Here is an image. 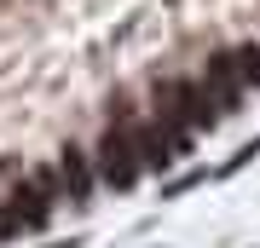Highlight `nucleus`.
I'll return each mask as SVG.
<instances>
[{
  "mask_svg": "<svg viewBox=\"0 0 260 248\" xmlns=\"http://www.w3.org/2000/svg\"><path fill=\"white\" fill-rule=\"evenodd\" d=\"M156 116L174 121V127H185V133H197L208 121H220L225 110L208 98L203 81H156Z\"/></svg>",
  "mask_w": 260,
  "mask_h": 248,
  "instance_id": "1",
  "label": "nucleus"
},
{
  "mask_svg": "<svg viewBox=\"0 0 260 248\" xmlns=\"http://www.w3.org/2000/svg\"><path fill=\"white\" fill-rule=\"evenodd\" d=\"M203 87H208V98L220 104V110H237V98H243V75H237V64H232V52L208 58V69H203Z\"/></svg>",
  "mask_w": 260,
  "mask_h": 248,
  "instance_id": "4",
  "label": "nucleus"
},
{
  "mask_svg": "<svg viewBox=\"0 0 260 248\" xmlns=\"http://www.w3.org/2000/svg\"><path fill=\"white\" fill-rule=\"evenodd\" d=\"M47 179H23V191H12L6 196V208H0V237H23V231H41L47 225V214H52V202H47Z\"/></svg>",
  "mask_w": 260,
  "mask_h": 248,
  "instance_id": "2",
  "label": "nucleus"
},
{
  "mask_svg": "<svg viewBox=\"0 0 260 248\" xmlns=\"http://www.w3.org/2000/svg\"><path fill=\"white\" fill-rule=\"evenodd\" d=\"M232 64H237V75H243V87H260V46H237Z\"/></svg>",
  "mask_w": 260,
  "mask_h": 248,
  "instance_id": "6",
  "label": "nucleus"
},
{
  "mask_svg": "<svg viewBox=\"0 0 260 248\" xmlns=\"http://www.w3.org/2000/svg\"><path fill=\"white\" fill-rule=\"evenodd\" d=\"M58 185H64V191L75 196V202H81V196H87V185H93V179H87V167H81V156H75V150H70L64 162H58Z\"/></svg>",
  "mask_w": 260,
  "mask_h": 248,
  "instance_id": "5",
  "label": "nucleus"
},
{
  "mask_svg": "<svg viewBox=\"0 0 260 248\" xmlns=\"http://www.w3.org/2000/svg\"><path fill=\"white\" fill-rule=\"evenodd\" d=\"M139 173H145L139 150L127 145V133H121V127H110V133H104V145H99V179H104V185H116V191H127Z\"/></svg>",
  "mask_w": 260,
  "mask_h": 248,
  "instance_id": "3",
  "label": "nucleus"
}]
</instances>
